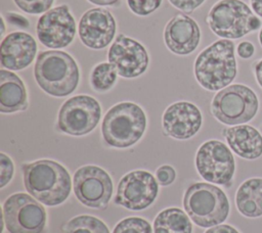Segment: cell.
<instances>
[{
	"label": "cell",
	"mask_w": 262,
	"mask_h": 233,
	"mask_svg": "<svg viewBox=\"0 0 262 233\" xmlns=\"http://www.w3.org/2000/svg\"><path fill=\"white\" fill-rule=\"evenodd\" d=\"M259 108L256 93L248 86L233 84L220 90L213 98L211 111L220 123L243 125L255 118Z\"/></svg>",
	"instance_id": "cell-7"
},
{
	"label": "cell",
	"mask_w": 262,
	"mask_h": 233,
	"mask_svg": "<svg viewBox=\"0 0 262 233\" xmlns=\"http://www.w3.org/2000/svg\"><path fill=\"white\" fill-rule=\"evenodd\" d=\"M205 233H239L235 228L230 225H217L208 229Z\"/></svg>",
	"instance_id": "cell-33"
},
{
	"label": "cell",
	"mask_w": 262,
	"mask_h": 233,
	"mask_svg": "<svg viewBox=\"0 0 262 233\" xmlns=\"http://www.w3.org/2000/svg\"><path fill=\"white\" fill-rule=\"evenodd\" d=\"M62 233H110L107 226L98 218L88 215L74 217L61 227Z\"/></svg>",
	"instance_id": "cell-23"
},
{
	"label": "cell",
	"mask_w": 262,
	"mask_h": 233,
	"mask_svg": "<svg viewBox=\"0 0 262 233\" xmlns=\"http://www.w3.org/2000/svg\"><path fill=\"white\" fill-rule=\"evenodd\" d=\"M116 31V19L105 8L96 7L87 10L78 24L81 42L94 50L105 48L114 40Z\"/></svg>",
	"instance_id": "cell-15"
},
{
	"label": "cell",
	"mask_w": 262,
	"mask_h": 233,
	"mask_svg": "<svg viewBox=\"0 0 262 233\" xmlns=\"http://www.w3.org/2000/svg\"><path fill=\"white\" fill-rule=\"evenodd\" d=\"M237 211L245 217L262 216V178H251L238 187L235 194Z\"/></svg>",
	"instance_id": "cell-21"
},
{
	"label": "cell",
	"mask_w": 262,
	"mask_h": 233,
	"mask_svg": "<svg viewBox=\"0 0 262 233\" xmlns=\"http://www.w3.org/2000/svg\"><path fill=\"white\" fill-rule=\"evenodd\" d=\"M13 2L26 13L41 14L51 9L54 0H13Z\"/></svg>",
	"instance_id": "cell-26"
},
{
	"label": "cell",
	"mask_w": 262,
	"mask_h": 233,
	"mask_svg": "<svg viewBox=\"0 0 262 233\" xmlns=\"http://www.w3.org/2000/svg\"><path fill=\"white\" fill-rule=\"evenodd\" d=\"M146 129V115L141 106L124 101L112 106L103 116L101 134L115 148H128L137 143Z\"/></svg>",
	"instance_id": "cell-4"
},
{
	"label": "cell",
	"mask_w": 262,
	"mask_h": 233,
	"mask_svg": "<svg viewBox=\"0 0 262 233\" xmlns=\"http://www.w3.org/2000/svg\"><path fill=\"white\" fill-rule=\"evenodd\" d=\"M163 0H127L129 9L136 15L146 16L156 11Z\"/></svg>",
	"instance_id": "cell-27"
},
{
	"label": "cell",
	"mask_w": 262,
	"mask_h": 233,
	"mask_svg": "<svg viewBox=\"0 0 262 233\" xmlns=\"http://www.w3.org/2000/svg\"><path fill=\"white\" fill-rule=\"evenodd\" d=\"M206 21L223 39H238L257 31L261 20L242 0H220L210 9Z\"/></svg>",
	"instance_id": "cell-6"
},
{
	"label": "cell",
	"mask_w": 262,
	"mask_h": 233,
	"mask_svg": "<svg viewBox=\"0 0 262 233\" xmlns=\"http://www.w3.org/2000/svg\"><path fill=\"white\" fill-rule=\"evenodd\" d=\"M14 166L11 158L4 152H0V188L5 187L12 179Z\"/></svg>",
	"instance_id": "cell-28"
},
{
	"label": "cell",
	"mask_w": 262,
	"mask_h": 233,
	"mask_svg": "<svg viewBox=\"0 0 262 233\" xmlns=\"http://www.w3.org/2000/svg\"><path fill=\"white\" fill-rule=\"evenodd\" d=\"M195 168L204 180L229 187L235 172V161L228 146L213 139L204 142L199 147Z\"/></svg>",
	"instance_id": "cell-10"
},
{
	"label": "cell",
	"mask_w": 262,
	"mask_h": 233,
	"mask_svg": "<svg viewBox=\"0 0 262 233\" xmlns=\"http://www.w3.org/2000/svg\"><path fill=\"white\" fill-rule=\"evenodd\" d=\"M87 1L98 6H113L119 2V0H87Z\"/></svg>",
	"instance_id": "cell-36"
},
{
	"label": "cell",
	"mask_w": 262,
	"mask_h": 233,
	"mask_svg": "<svg viewBox=\"0 0 262 233\" xmlns=\"http://www.w3.org/2000/svg\"><path fill=\"white\" fill-rule=\"evenodd\" d=\"M38 86L54 97H66L78 87L80 71L71 54L61 50L40 52L34 66Z\"/></svg>",
	"instance_id": "cell-2"
},
{
	"label": "cell",
	"mask_w": 262,
	"mask_h": 233,
	"mask_svg": "<svg viewBox=\"0 0 262 233\" xmlns=\"http://www.w3.org/2000/svg\"><path fill=\"white\" fill-rule=\"evenodd\" d=\"M253 68H254V74H255V78L257 80V83L262 88V59L256 61L253 65Z\"/></svg>",
	"instance_id": "cell-34"
},
{
	"label": "cell",
	"mask_w": 262,
	"mask_h": 233,
	"mask_svg": "<svg viewBox=\"0 0 262 233\" xmlns=\"http://www.w3.org/2000/svg\"><path fill=\"white\" fill-rule=\"evenodd\" d=\"M251 7L256 15L262 17V0H251Z\"/></svg>",
	"instance_id": "cell-35"
},
{
	"label": "cell",
	"mask_w": 262,
	"mask_h": 233,
	"mask_svg": "<svg viewBox=\"0 0 262 233\" xmlns=\"http://www.w3.org/2000/svg\"><path fill=\"white\" fill-rule=\"evenodd\" d=\"M234 43L223 39L202 50L194 60L193 73L198 83L208 91H220L234 80L237 67Z\"/></svg>",
	"instance_id": "cell-3"
},
{
	"label": "cell",
	"mask_w": 262,
	"mask_h": 233,
	"mask_svg": "<svg viewBox=\"0 0 262 233\" xmlns=\"http://www.w3.org/2000/svg\"><path fill=\"white\" fill-rule=\"evenodd\" d=\"M183 206L191 221L202 228L220 225L229 214V201L224 191L204 182L193 183L186 188Z\"/></svg>",
	"instance_id": "cell-5"
},
{
	"label": "cell",
	"mask_w": 262,
	"mask_h": 233,
	"mask_svg": "<svg viewBox=\"0 0 262 233\" xmlns=\"http://www.w3.org/2000/svg\"><path fill=\"white\" fill-rule=\"evenodd\" d=\"M29 100L23 80L8 69H0V111L13 113L28 108Z\"/></svg>",
	"instance_id": "cell-20"
},
{
	"label": "cell",
	"mask_w": 262,
	"mask_h": 233,
	"mask_svg": "<svg viewBox=\"0 0 262 233\" xmlns=\"http://www.w3.org/2000/svg\"><path fill=\"white\" fill-rule=\"evenodd\" d=\"M5 17L8 21V24H10L13 27H17L20 29H28L30 27L29 19L19 13L7 12L5 14Z\"/></svg>",
	"instance_id": "cell-31"
},
{
	"label": "cell",
	"mask_w": 262,
	"mask_h": 233,
	"mask_svg": "<svg viewBox=\"0 0 262 233\" xmlns=\"http://www.w3.org/2000/svg\"><path fill=\"white\" fill-rule=\"evenodd\" d=\"M1 66L8 71L28 67L37 54L36 40L26 32H12L1 41Z\"/></svg>",
	"instance_id": "cell-18"
},
{
	"label": "cell",
	"mask_w": 262,
	"mask_h": 233,
	"mask_svg": "<svg viewBox=\"0 0 262 233\" xmlns=\"http://www.w3.org/2000/svg\"><path fill=\"white\" fill-rule=\"evenodd\" d=\"M113 233H152L150 224L139 217H129L120 221Z\"/></svg>",
	"instance_id": "cell-25"
},
{
	"label": "cell",
	"mask_w": 262,
	"mask_h": 233,
	"mask_svg": "<svg viewBox=\"0 0 262 233\" xmlns=\"http://www.w3.org/2000/svg\"><path fill=\"white\" fill-rule=\"evenodd\" d=\"M164 41L172 53L188 55L200 44V27L188 15L178 13L167 22L164 31Z\"/></svg>",
	"instance_id": "cell-17"
},
{
	"label": "cell",
	"mask_w": 262,
	"mask_h": 233,
	"mask_svg": "<svg viewBox=\"0 0 262 233\" xmlns=\"http://www.w3.org/2000/svg\"><path fill=\"white\" fill-rule=\"evenodd\" d=\"M237 54L239 57L244 59H248L252 57L255 53V47L254 45L249 41H243L237 45Z\"/></svg>",
	"instance_id": "cell-32"
},
{
	"label": "cell",
	"mask_w": 262,
	"mask_h": 233,
	"mask_svg": "<svg viewBox=\"0 0 262 233\" xmlns=\"http://www.w3.org/2000/svg\"><path fill=\"white\" fill-rule=\"evenodd\" d=\"M1 26H2V30H1L0 36L3 37V34L5 33V22H4V15L3 14L1 15Z\"/></svg>",
	"instance_id": "cell-37"
},
{
	"label": "cell",
	"mask_w": 262,
	"mask_h": 233,
	"mask_svg": "<svg viewBox=\"0 0 262 233\" xmlns=\"http://www.w3.org/2000/svg\"><path fill=\"white\" fill-rule=\"evenodd\" d=\"M118 73L110 62L96 64L90 75V84L96 92H106L113 88L117 82Z\"/></svg>",
	"instance_id": "cell-24"
},
{
	"label": "cell",
	"mask_w": 262,
	"mask_h": 233,
	"mask_svg": "<svg viewBox=\"0 0 262 233\" xmlns=\"http://www.w3.org/2000/svg\"><path fill=\"white\" fill-rule=\"evenodd\" d=\"M77 26L68 5L62 4L43 13L36 26L38 40L47 48L68 47L76 36Z\"/></svg>",
	"instance_id": "cell-13"
},
{
	"label": "cell",
	"mask_w": 262,
	"mask_h": 233,
	"mask_svg": "<svg viewBox=\"0 0 262 233\" xmlns=\"http://www.w3.org/2000/svg\"><path fill=\"white\" fill-rule=\"evenodd\" d=\"M188 216L178 207H168L158 214L154 221V233H191Z\"/></svg>",
	"instance_id": "cell-22"
},
{
	"label": "cell",
	"mask_w": 262,
	"mask_h": 233,
	"mask_svg": "<svg viewBox=\"0 0 262 233\" xmlns=\"http://www.w3.org/2000/svg\"><path fill=\"white\" fill-rule=\"evenodd\" d=\"M156 177L159 184H161L162 186H168L174 182L176 178V172L171 166L164 165L158 168L156 172Z\"/></svg>",
	"instance_id": "cell-29"
},
{
	"label": "cell",
	"mask_w": 262,
	"mask_h": 233,
	"mask_svg": "<svg viewBox=\"0 0 262 233\" xmlns=\"http://www.w3.org/2000/svg\"><path fill=\"white\" fill-rule=\"evenodd\" d=\"M114 191L110 174L97 166H83L74 174V193L78 200L91 208L107 206Z\"/></svg>",
	"instance_id": "cell-11"
},
{
	"label": "cell",
	"mask_w": 262,
	"mask_h": 233,
	"mask_svg": "<svg viewBox=\"0 0 262 233\" xmlns=\"http://www.w3.org/2000/svg\"><path fill=\"white\" fill-rule=\"evenodd\" d=\"M202 123L200 108L188 101L172 103L166 108L162 119L165 134L178 140H186L194 136L201 129Z\"/></svg>",
	"instance_id": "cell-16"
},
{
	"label": "cell",
	"mask_w": 262,
	"mask_h": 233,
	"mask_svg": "<svg viewBox=\"0 0 262 233\" xmlns=\"http://www.w3.org/2000/svg\"><path fill=\"white\" fill-rule=\"evenodd\" d=\"M223 136L230 149L246 159H256L262 155V135L249 125H236L223 129Z\"/></svg>",
	"instance_id": "cell-19"
},
{
	"label": "cell",
	"mask_w": 262,
	"mask_h": 233,
	"mask_svg": "<svg viewBox=\"0 0 262 233\" xmlns=\"http://www.w3.org/2000/svg\"><path fill=\"white\" fill-rule=\"evenodd\" d=\"M159 183L147 171H132L120 180L115 203L130 211L147 208L157 198Z\"/></svg>",
	"instance_id": "cell-12"
},
{
	"label": "cell",
	"mask_w": 262,
	"mask_h": 233,
	"mask_svg": "<svg viewBox=\"0 0 262 233\" xmlns=\"http://www.w3.org/2000/svg\"><path fill=\"white\" fill-rule=\"evenodd\" d=\"M23 181L27 191L39 202L55 206L63 203L72 189L68 170L51 159L23 164Z\"/></svg>",
	"instance_id": "cell-1"
},
{
	"label": "cell",
	"mask_w": 262,
	"mask_h": 233,
	"mask_svg": "<svg viewBox=\"0 0 262 233\" xmlns=\"http://www.w3.org/2000/svg\"><path fill=\"white\" fill-rule=\"evenodd\" d=\"M169 2L175 8L185 13H191L198 7H200L205 2V0H169Z\"/></svg>",
	"instance_id": "cell-30"
},
{
	"label": "cell",
	"mask_w": 262,
	"mask_h": 233,
	"mask_svg": "<svg viewBox=\"0 0 262 233\" xmlns=\"http://www.w3.org/2000/svg\"><path fill=\"white\" fill-rule=\"evenodd\" d=\"M2 216L9 233H42L46 211L32 195L14 193L3 203Z\"/></svg>",
	"instance_id": "cell-8"
},
{
	"label": "cell",
	"mask_w": 262,
	"mask_h": 233,
	"mask_svg": "<svg viewBox=\"0 0 262 233\" xmlns=\"http://www.w3.org/2000/svg\"><path fill=\"white\" fill-rule=\"evenodd\" d=\"M259 42H260V45L262 46V28H261V30L259 32Z\"/></svg>",
	"instance_id": "cell-38"
},
{
	"label": "cell",
	"mask_w": 262,
	"mask_h": 233,
	"mask_svg": "<svg viewBox=\"0 0 262 233\" xmlns=\"http://www.w3.org/2000/svg\"><path fill=\"white\" fill-rule=\"evenodd\" d=\"M101 118L99 102L89 95H76L66 100L59 108L56 128L71 136H83L92 132Z\"/></svg>",
	"instance_id": "cell-9"
},
{
	"label": "cell",
	"mask_w": 262,
	"mask_h": 233,
	"mask_svg": "<svg viewBox=\"0 0 262 233\" xmlns=\"http://www.w3.org/2000/svg\"><path fill=\"white\" fill-rule=\"evenodd\" d=\"M107 59L118 75L126 79L141 76L149 64V56L145 47L123 34H119L111 45Z\"/></svg>",
	"instance_id": "cell-14"
}]
</instances>
